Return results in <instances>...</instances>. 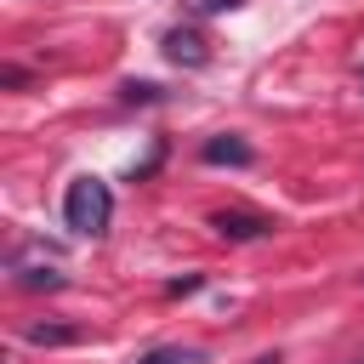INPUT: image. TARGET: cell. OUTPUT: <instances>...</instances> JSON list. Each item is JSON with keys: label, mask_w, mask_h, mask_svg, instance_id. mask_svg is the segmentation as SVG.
Wrapping results in <instances>:
<instances>
[{"label": "cell", "mask_w": 364, "mask_h": 364, "mask_svg": "<svg viewBox=\"0 0 364 364\" xmlns=\"http://www.w3.org/2000/svg\"><path fill=\"white\" fill-rule=\"evenodd\" d=\"M108 216H114V193H108V182H97V176H74L68 193H63V222H68L80 239H97V233L108 228Z\"/></svg>", "instance_id": "cell-1"}, {"label": "cell", "mask_w": 364, "mask_h": 364, "mask_svg": "<svg viewBox=\"0 0 364 364\" xmlns=\"http://www.w3.org/2000/svg\"><path fill=\"white\" fill-rule=\"evenodd\" d=\"M159 46H165V57H171L176 68H205V63H210V51H205V40H199L193 28H171Z\"/></svg>", "instance_id": "cell-2"}, {"label": "cell", "mask_w": 364, "mask_h": 364, "mask_svg": "<svg viewBox=\"0 0 364 364\" xmlns=\"http://www.w3.org/2000/svg\"><path fill=\"white\" fill-rule=\"evenodd\" d=\"M210 228H216L222 239H262L273 222H267V216H245V210H216Z\"/></svg>", "instance_id": "cell-3"}, {"label": "cell", "mask_w": 364, "mask_h": 364, "mask_svg": "<svg viewBox=\"0 0 364 364\" xmlns=\"http://www.w3.org/2000/svg\"><path fill=\"white\" fill-rule=\"evenodd\" d=\"M199 159H205V165H250L256 154H250L245 136H210V142L199 148Z\"/></svg>", "instance_id": "cell-4"}, {"label": "cell", "mask_w": 364, "mask_h": 364, "mask_svg": "<svg viewBox=\"0 0 364 364\" xmlns=\"http://www.w3.org/2000/svg\"><path fill=\"white\" fill-rule=\"evenodd\" d=\"M23 336H28L34 347H63V341H80V330H74V324H28Z\"/></svg>", "instance_id": "cell-5"}, {"label": "cell", "mask_w": 364, "mask_h": 364, "mask_svg": "<svg viewBox=\"0 0 364 364\" xmlns=\"http://www.w3.org/2000/svg\"><path fill=\"white\" fill-rule=\"evenodd\" d=\"M131 364H205V353L199 347H154V353H142Z\"/></svg>", "instance_id": "cell-6"}, {"label": "cell", "mask_w": 364, "mask_h": 364, "mask_svg": "<svg viewBox=\"0 0 364 364\" xmlns=\"http://www.w3.org/2000/svg\"><path fill=\"white\" fill-rule=\"evenodd\" d=\"M23 290H57L63 284V273H51V267H23V279H17Z\"/></svg>", "instance_id": "cell-7"}, {"label": "cell", "mask_w": 364, "mask_h": 364, "mask_svg": "<svg viewBox=\"0 0 364 364\" xmlns=\"http://www.w3.org/2000/svg\"><path fill=\"white\" fill-rule=\"evenodd\" d=\"M154 97H159V85H136V80L125 85V102H154Z\"/></svg>", "instance_id": "cell-8"}, {"label": "cell", "mask_w": 364, "mask_h": 364, "mask_svg": "<svg viewBox=\"0 0 364 364\" xmlns=\"http://www.w3.org/2000/svg\"><path fill=\"white\" fill-rule=\"evenodd\" d=\"M233 6H245V0H188V11H233Z\"/></svg>", "instance_id": "cell-9"}, {"label": "cell", "mask_w": 364, "mask_h": 364, "mask_svg": "<svg viewBox=\"0 0 364 364\" xmlns=\"http://www.w3.org/2000/svg\"><path fill=\"white\" fill-rule=\"evenodd\" d=\"M250 364H284V358H279V353H262V358H250Z\"/></svg>", "instance_id": "cell-10"}]
</instances>
